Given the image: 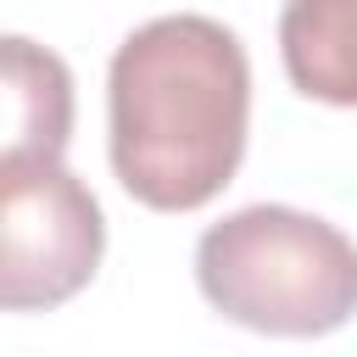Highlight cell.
Returning a JSON list of instances; mask_svg holds the SVG:
<instances>
[{
    "label": "cell",
    "mask_w": 357,
    "mask_h": 357,
    "mask_svg": "<svg viewBox=\"0 0 357 357\" xmlns=\"http://www.w3.org/2000/svg\"><path fill=\"white\" fill-rule=\"evenodd\" d=\"M0 56H6V151L0 156H61L73 134L67 61L22 33H11Z\"/></svg>",
    "instance_id": "5"
},
{
    "label": "cell",
    "mask_w": 357,
    "mask_h": 357,
    "mask_svg": "<svg viewBox=\"0 0 357 357\" xmlns=\"http://www.w3.org/2000/svg\"><path fill=\"white\" fill-rule=\"evenodd\" d=\"M251 61L234 28L178 11L134 28L106 67V151L151 212H201L240 173Z\"/></svg>",
    "instance_id": "1"
},
{
    "label": "cell",
    "mask_w": 357,
    "mask_h": 357,
    "mask_svg": "<svg viewBox=\"0 0 357 357\" xmlns=\"http://www.w3.org/2000/svg\"><path fill=\"white\" fill-rule=\"evenodd\" d=\"M106 257V218L61 156H0V307L50 312Z\"/></svg>",
    "instance_id": "3"
},
{
    "label": "cell",
    "mask_w": 357,
    "mask_h": 357,
    "mask_svg": "<svg viewBox=\"0 0 357 357\" xmlns=\"http://www.w3.org/2000/svg\"><path fill=\"white\" fill-rule=\"evenodd\" d=\"M195 284L240 329L312 340L357 312V245L296 206H240L195 240Z\"/></svg>",
    "instance_id": "2"
},
{
    "label": "cell",
    "mask_w": 357,
    "mask_h": 357,
    "mask_svg": "<svg viewBox=\"0 0 357 357\" xmlns=\"http://www.w3.org/2000/svg\"><path fill=\"white\" fill-rule=\"evenodd\" d=\"M279 61L296 95L357 112V0H284Z\"/></svg>",
    "instance_id": "4"
}]
</instances>
